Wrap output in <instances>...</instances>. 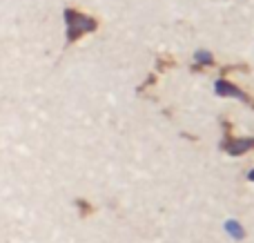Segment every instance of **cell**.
<instances>
[{
  "instance_id": "cell-4",
  "label": "cell",
  "mask_w": 254,
  "mask_h": 243,
  "mask_svg": "<svg viewBox=\"0 0 254 243\" xmlns=\"http://www.w3.org/2000/svg\"><path fill=\"white\" fill-rule=\"evenodd\" d=\"M214 56H212L207 49H198V52H194V71L198 69H205V67H214Z\"/></svg>"
},
{
  "instance_id": "cell-7",
  "label": "cell",
  "mask_w": 254,
  "mask_h": 243,
  "mask_svg": "<svg viewBox=\"0 0 254 243\" xmlns=\"http://www.w3.org/2000/svg\"><path fill=\"white\" fill-rule=\"evenodd\" d=\"M248 179H250V181L254 183V170H250V172H248Z\"/></svg>"
},
{
  "instance_id": "cell-2",
  "label": "cell",
  "mask_w": 254,
  "mask_h": 243,
  "mask_svg": "<svg viewBox=\"0 0 254 243\" xmlns=\"http://www.w3.org/2000/svg\"><path fill=\"white\" fill-rule=\"evenodd\" d=\"M223 129H225V134H223V141H221V150H223L225 154L243 156V154H248V152L254 150V136H246V138L234 136L232 125H230L228 121H223Z\"/></svg>"
},
{
  "instance_id": "cell-1",
  "label": "cell",
  "mask_w": 254,
  "mask_h": 243,
  "mask_svg": "<svg viewBox=\"0 0 254 243\" xmlns=\"http://www.w3.org/2000/svg\"><path fill=\"white\" fill-rule=\"evenodd\" d=\"M65 31H67V45H74L78 43L83 36L87 34H94L98 29V20L87 13H83L80 9H74V7H67L65 13Z\"/></svg>"
},
{
  "instance_id": "cell-6",
  "label": "cell",
  "mask_w": 254,
  "mask_h": 243,
  "mask_svg": "<svg viewBox=\"0 0 254 243\" xmlns=\"http://www.w3.org/2000/svg\"><path fill=\"white\" fill-rule=\"evenodd\" d=\"M225 230L230 232L232 239H243V237H246V230H243L241 223H237V221H228L225 223Z\"/></svg>"
},
{
  "instance_id": "cell-5",
  "label": "cell",
  "mask_w": 254,
  "mask_h": 243,
  "mask_svg": "<svg viewBox=\"0 0 254 243\" xmlns=\"http://www.w3.org/2000/svg\"><path fill=\"white\" fill-rule=\"evenodd\" d=\"M74 205H76V210H78L80 217H92V214H94V205L89 203L87 199H76Z\"/></svg>"
},
{
  "instance_id": "cell-3",
  "label": "cell",
  "mask_w": 254,
  "mask_h": 243,
  "mask_svg": "<svg viewBox=\"0 0 254 243\" xmlns=\"http://www.w3.org/2000/svg\"><path fill=\"white\" fill-rule=\"evenodd\" d=\"M214 92H216V96H223V98H237V101H241V103H246L248 107H252L254 110V98L250 96L248 92H243L239 85H234V83H230L228 78H219L214 83Z\"/></svg>"
}]
</instances>
